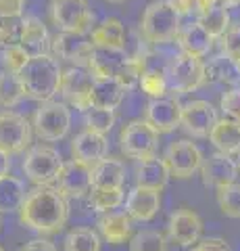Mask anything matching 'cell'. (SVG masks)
<instances>
[{"instance_id":"6da1fadb","label":"cell","mask_w":240,"mask_h":251,"mask_svg":"<svg viewBox=\"0 0 240 251\" xmlns=\"http://www.w3.org/2000/svg\"><path fill=\"white\" fill-rule=\"evenodd\" d=\"M69 220V203L57 186H36L19 207V222L40 234H57Z\"/></svg>"},{"instance_id":"7a4b0ae2","label":"cell","mask_w":240,"mask_h":251,"mask_svg":"<svg viewBox=\"0 0 240 251\" xmlns=\"http://www.w3.org/2000/svg\"><path fill=\"white\" fill-rule=\"evenodd\" d=\"M61 77H63L61 63L57 61V57H52L48 52L32 57L19 74L25 94L40 100V103H48L61 90Z\"/></svg>"},{"instance_id":"3957f363","label":"cell","mask_w":240,"mask_h":251,"mask_svg":"<svg viewBox=\"0 0 240 251\" xmlns=\"http://www.w3.org/2000/svg\"><path fill=\"white\" fill-rule=\"evenodd\" d=\"M140 29L144 40L151 44L172 42L180 34V15L172 9L167 0H157L146 6Z\"/></svg>"},{"instance_id":"277c9868","label":"cell","mask_w":240,"mask_h":251,"mask_svg":"<svg viewBox=\"0 0 240 251\" xmlns=\"http://www.w3.org/2000/svg\"><path fill=\"white\" fill-rule=\"evenodd\" d=\"M63 163L65 161L57 149L46 147V145H38V147H32L25 153L23 172H25V176L32 180L36 186H50L52 180H57Z\"/></svg>"},{"instance_id":"5b68a950","label":"cell","mask_w":240,"mask_h":251,"mask_svg":"<svg viewBox=\"0 0 240 251\" xmlns=\"http://www.w3.org/2000/svg\"><path fill=\"white\" fill-rule=\"evenodd\" d=\"M52 21L61 31L67 34H88L94 23V13L86 0H52L50 2Z\"/></svg>"},{"instance_id":"8992f818","label":"cell","mask_w":240,"mask_h":251,"mask_svg":"<svg viewBox=\"0 0 240 251\" xmlns=\"http://www.w3.org/2000/svg\"><path fill=\"white\" fill-rule=\"evenodd\" d=\"M119 147L131 159H151L159 149V134L144 120H134L121 128Z\"/></svg>"},{"instance_id":"52a82bcc","label":"cell","mask_w":240,"mask_h":251,"mask_svg":"<svg viewBox=\"0 0 240 251\" xmlns=\"http://www.w3.org/2000/svg\"><path fill=\"white\" fill-rule=\"evenodd\" d=\"M69 126H71V113L63 103H42L34 115V130L46 143H55L67 136Z\"/></svg>"},{"instance_id":"ba28073f","label":"cell","mask_w":240,"mask_h":251,"mask_svg":"<svg viewBox=\"0 0 240 251\" xmlns=\"http://www.w3.org/2000/svg\"><path fill=\"white\" fill-rule=\"evenodd\" d=\"M169 86L177 92H192L205 86V63L198 57L180 52L169 63L167 72Z\"/></svg>"},{"instance_id":"9c48e42d","label":"cell","mask_w":240,"mask_h":251,"mask_svg":"<svg viewBox=\"0 0 240 251\" xmlns=\"http://www.w3.org/2000/svg\"><path fill=\"white\" fill-rule=\"evenodd\" d=\"M163 159L167 161L172 176L180 178V180L190 178L203 166V153H200V149L188 138L174 140V143L167 147Z\"/></svg>"},{"instance_id":"30bf717a","label":"cell","mask_w":240,"mask_h":251,"mask_svg":"<svg viewBox=\"0 0 240 251\" xmlns=\"http://www.w3.org/2000/svg\"><path fill=\"white\" fill-rule=\"evenodd\" d=\"M92 84H94V75L88 67H69L67 72H63L61 77V94L65 97L69 105H73L75 109L86 113L90 105V92Z\"/></svg>"},{"instance_id":"8fae6325","label":"cell","mask_w":240,"mask_h":251,"mask_svg":"<svg viewBox=\"0 0 240 251\" xmlns=\"http://www.w3.org/2000/svg\"><path fill=\"white\" fill-rule=\"evenodd\" d=\"M29 143H32V124L19 113H0V149L15 155L25 151Z\"/></svg>"},{"instance_id":"7c38bea8","label":"cell","mask_w":240,"mask_h":251,"mask_svg":"<svg viewBox=\"0 0 240 251\" xmlns=\"http://www.w3.org/2000/svg\"><path fill=\"white\" fill-rule=\"evenodd\" d=\"M203 230L205 224L200 216L188 207H180L169 216V224H167L169 239L180 247H195L203 239Z\"/></svg>"},{"instance_id":"4fadbf2b","label":"cell","mask_w":240,"mask_h":251,"mask_svg":"<svg viewBox=\"0 0 240 251\" xmlns=\"http://www.w3.org/2000/svg\"><path fill=\"white\" fill-rule=\"evenodd\" d=\"M57 188L65 199L86 197L92 191V168L84 166L80 161H65L57 176Z\"/></svg>"},{"instance_id":"5bb4252c","label":"cell","mask_w":240,"mask_h":251,"mask_svg":"<svg viewBox=\"0 0 240 251\" xmlns=\"http://www.w3.org/2000/svg\"><path fill=\"white\" fill-rule=\"evenodd\" d=\"M144 122L157 132L169 134L182 124V105L174 99H151L144 111Z\"/></svg>"},{"instance_id":"9a60e30c","label":"cell","mask_w":240,"mask_h":251,"mask_svg":"<svg viewBox=\"0 0 240 251\" xmlns=\"http://www.w3.org/2000/svg\"><path fill=\"white\" fill-rule=\"evenodd\" d=\"M218 122V111L209 100H190V103L182 105V126L192 136H209Z\"/></svg>"},{"instance_id":"2e32d148","label":"cell","mask_w":240,"mask_h":251,"mask_svg":"<svg viewBox=\"0 0 240 251\" xmlns=\"http://www.w3.org/2000/svg\"><path fill=\"white\" fill-rule=\"evenodd\" d=\"M238 163L232 159L226 153H213L209 155L207 159H203V166H200V178H203L205 186L211 188H221L226 184L236 182L238 178Z\"/></svg>"},{"instance_id":"e0dca14e","label":"cell","mask_w":240,"mask_h":251,"mask_svg":"<svg viewBox=\"0 0 240 251\" xmlns=\"http://www.w3.org/2000/svg\"><path fill=\"white\" fill-rule=\"evenodd\" d=\"M52 54L63 61L73 63L75 67H88V61L92 57V46L90 40H86L80 34H67V31H61V34L52 40L50 44Z\"/></svg>"},{"instance_id":"ac0fdd59","label":"cell","mask_w":240,"mask_h":251,"mask_svg":"<svg viewBox=\"0 0 240 251\" xmlns=\"http://www.w3.org/2000/svg\"><path fill=\"white\" fill-rule=\"evenodd\" d=\"M109 151V140L103 134L84 130L82 134H77L71 143V155L73 161H80L88 168H94L98 161H103Z\"/></svg>"},{"instance_id":"d6986e66","label":"cell","mask_w":240,"mask_h":251,"mask_svg":"<svg viewBox=\"0 0 240 251\" xmlns=\"http://www.w3.org/2000/svg\"><path fill=\"white\" fill-rule=\"evenodd\" d=\"M161 209V193L153 188L134 186L126 199V214L136 222H151Z\"/></svg>"},{"instance_id":"ffe728a7","label":"cell","mask_w":240,"mask_h":251,"mask_svg":"<svg viewBox=\"0 0 240 251\" xmlns=\"http://www.w3.org/2000/svg\"><path fill=\"white\" fill-rule=\"evenodd\" d=\"M98 232L109 245H123V243H130L131 237H134L131 218L126 214V211H109V214L100 216Z\"/></svg>"},{"instance_id":"44dd1931","label":"cell","mask_w":240,"mask_h":251,"mask_svg":"<svg viewBox=\"0 0 240 251\" xmlns=\"http://www.w3.org/2000/svg\"><path fill=\"white\" fill-rule=\"evenodd\" d=\"M90 42L96 49H111V50H126V25L117 17L103 19L92 29Z\"/></svg>"},{"instance_id":"7402d4cb","label":"cell","mask_w":240,"mask_h":251,"mask_svg":"<svg viewBox=\"0 0 240 251\" xmlns=\"http://www.w3.org/2000/svg\"><path fill=\"white\" fill-rule=\"evenodd\" d=\"M172 172L165 159L161 157H151L144 159L136 166V186H144V188H153V191H163Z\"/></svg>"},{"instance_id":"603a6c76","label":"cell","mask_w":240,"mask_h":251,"mask_svg":"<svg viewBox=\"0 0 240 251\" xmlns=\"http://www.w3.org/2000/svg\"><path fill=\"white\" fill-rule=\"evenodd\" d=\"M19 44L29 52V57L36 54H46V49L52 44L48 38V29L38 17H25L21 19V36Z\"/></svg>"},{"instance_id":"cb8c5ba5","label":"cell","mask_w":240,"mask_h":251,"mask_svg":"<svg viewBox=\"0 0 240 251\" xmlns=\"http://www.w3.org/2000/svg\"><path fill=\"white\" fill-rule=\"evenodd\" d=\"M128 61L126 50H111V49H96L92 50L88 61V69L94 77H117L123 63Z\"/></svg>"},{"instance_id":"d4e9b609","label":"cell","mask_w":240,"mask_h":251,"mask_svg":"<svg viewBox=\"0 0 240 251\" xmlns=\"http://www.w3.org/2000/svg\"><path fill=\"white\" fill-rule=\"evenodd\" d=\"M209 140L219 153H226L230 157L240 155V122L223 117L215 124V128L209 134Z\"/></svg>"},{"instance_id":"484cf974","label":"cell","mask_w":240,"mask_h":251,"mask_svg":"<svg viewBox=\"0 0 240 251\" xmlns=\"http://www.w3.org/2000/svg\"><path fill=\"white\" fill-rule=\"evenodd\" d=\"M126 92L128 90L115 77H94L92 92H90V105L103 107V109H115L123 100Z\"/></svg>"},{"instance_id":"4316f807","label":"cell","mask_w":240,"mask_h":251,"mask_svg":"<svg viewBox=\"0 0 240 251\" xmlns=\"http://www.w3.org/2000/svg\"><path fill=\"white\" fill-rule=\"evenodd\" d=\"M177 40H180V46L186 54H192V57H198V59L209 54L213 46V38L207 34L205 27L198 21L188 23L186 27H182L180 34H177Z\"/></svg>"},{"instance_id":"83f0119b","label":"cell","mask_w":240,"mask_h":251,"mask_svg":"<svg viewBox=\"0 0 240 251\" xmlns=\"http://www.w3.org/2000/svg\"><path fill=\"white\" fill-rule=\"evenodd\" d=\"M126 180V168L119 159L105 157L92 168V188H121Z\"/></svg>"},{"instance_id":"f1b7e54d","label":"cell","mask_w":240,"mask_h":251,"mask_svg":"<svg viewBox=\"0 0 240 251\" xmlns=\"http://www.w3.org/2000/svg\"><path fill=\"white\" fill-rule=\"evenodd\" d=\"M25 184L17 176H4L0 178V214H11L19 211V207L25 201Z\"/></svg>"},{"instance_id":"f546056e","label":"cell","mask_w":240,"mask_h":251,"mask_svg":"<svg viewBox=\"0 0 240 251\" xmlns=\"http://www.w3.org/2000/svg\"><path fill=\"white\" fill-rule=\"evenodd\" d=\"M238 80H240V74L236 72L234 63H232L226 54H219V57L205 63V84L221 82V84L234 86Z\"/></svg>"},{"instance_id":"4dcf8cb0","label":"cell","mask_w":240,"mask_h":251,"mask_svg":"<svg viewBox=\"0 0 240 251\" xmlns=\"http://www.w3.org/2000/svg\"><path fill=\"white\" fill-rule=\"evenodd\" d=\"M123 199H126L123 188H92L88 193L90 207L98 211V214H109V211L117 209L123 203Z\"/></svg>"},{"instance_id":"1f68e13d","label":"cell","mask_w":240,"mask_h":251,"mask_svg":"<svg viewBox=\"0 0 240 251\" xmlns=\"http://www.w3.org/2000/svg\"><path fill=\"white\" fill-rule=\"evenodd\" d=\"M65 251H100V234L92 228H73L65 237Z\"/></svg>"},{"instance_id":"d6a6232c","label":"cell","mask_w":240,"mask_h":251,"mask_svg":"<svg viewBox=\"0 0 240 251\" xmlns=\"http://www.w3.org/2000/svg\"><path fill=\"white\" fill-rule=\"evenodd\" d=\"M198 23L205 27V31L209 36L213 38H221L226 31L230 29V15H228V9L226 6H215V9H211L209 13L200 15L198 17Z\"/></svg>"},{"instance_id":"836d02e7","label":"cell","mask_w":240,"mask_h":251,"mask_svg":"<svg viewBox=\"0 0 240 251\" xmlns=\"http://www.w3.org/2000/svg\"><path fill=\"white\" fill-rule=\"evenodd\" d=\"M23 97H27V94L23 90V84L17 74H9V72L0 74V105L15 107Z\"/></svg>"},{"instance_id":"e575fe53","label":"cell","mask_w":240,"mask_h":251,"mask_svg":"<svg viewBox=\"0 0 240 251\" xmlns=\"http://www.w3.org/2000/svg\"><path fill=\"white\" fill-rule=\"evenodd\" d=\"M84 122H86V130L107 136L115 126V111L113 109H103V107H90L84 113Z\"/></svg>"},{"instance_id":"d590c367","label":"cell","mask_w":240,"mask_h":251,"mask_svg":"<svg viewBox=\"0 0 240 251\" xmlns=\"http://www.w3.org/2000/svg\"><path fill=\"white\" fill-rule=\"evenodd\" d=\"M138 86H140L142 92L149 94L151 99H163L169 88L167 72H161V69H144Z\"/></svg>"},{"instance_id":"8d00e7d4","label":"cell","mask_w":240,"mask_h":251,"mask_svg":"<svg viewBox=\"0 0 240 251\" xmlns=\"http://www.w3.org/2000/svg\"><path fill=\"white\" fill-rule=\"evenodd\" d=\"M218 205L223 216L240 220V182L218 188Z\"/></svg>"},{"instance_id":"74e56055","label":"cell","mask_w":240,"mask_h":251,"mask_svg":"<svg viewBox=\"0 0 240 251\" xmlns=\"http://www.w3.org/2000/svg\"><path fill=\"white\" fill-rule=\"evenodd\" d=\"M130 251H167V239L159 230H140L131 237Z\"/></svg>"},{"instance_id":"f35d334b","label":"cell","mask_w":240,"mask_h":251,"mask_svg":"<svg viewBox=\"0 0 240 251\" xmlns=\"http://www.w3.org/2000/svg\"><path fill=\"white\" fill-rule=\"evenodd\" d=\"M32 59L29 52L23 49L21 44H9V46H2V52H0V63H2L4 72L9 74H21L23 67L27 65V61Z\"/></svg>"},{"instance_id":"ab89813d","label":"cell","mask_w":240,"mask_h":251,"mask_svg":"<svg viewBox=\"0 0 240 251\" xmlns=\"http://www.w3.org/2000/svg\"><path fill=\"white\" fill-rule=\"evenodd\" d=\"M144 74V65H142V57H128V61L123 63V67L119 69L117 80L126 90H131L134 86L140 84V77Z\"/></svg>"},{"instance_id":"60d3db41","label":"cell","mask_w":240,"mask_h":251,"mask_svg":"<svg viewBox=\"0 0 240 251\" xmlns=\"http://www.w3.org/2000/svg\"><path fill=\"white\" fill-rule=\"evenodd\" d=\"M19 36H21V19L15 17L0 19V46L19 44Z\"/></svg>"},{"instance_id":"b9f144b4","label":"cell","mask_w":240,"mask_h":251,"mask_svg":"<svg viewBox=\"0 0 240 251\" xmlns=\"http://www.w3.org/2000/svg\"><path fill=\"white\" fill-rule=\"evenodd\" d=\"M221 54H226L230 61L240 59V25H232L221 36Z\"/></svg>"},{"instance_id":"7bdbcfd3","label":"cell","mask_w":240,"mask_h":251,"mask_svg":"<svg viewBox=\"0 0 240 251\" xmlns=\"http://www.w3.org/2000/svg\"><path fill=\"white\" fill-rule=\"evenodd\" d=\"M219 109L228 120L240 122V88H230L228 92H223L219 100Z\"/></svg>"},{"instance_id":"ee69618b","label":"cell","mask_w":240,"mask_h":251,"mask_svg":"<svg viewBox=\"0 0 240 251\" xmlns=\"http://www.w3.org/2000/svg\"><path fill=\"white\" fill-rule=\"evenodd\" d=\"M188 251H232V247L228 245V241H223L219 237H209V239H200Z\"/></svg>"},{"instance_id":"f6af8a7d","label":"cell","mask_w":240,"mask_h":251,"mask_svg":"<svg viewBox=\"0 0 240 251\" xmlns=\"http://www.w3.org/2000/svg\"><path fill=\"white\" fill-rule=\"evenodd\" d=\"M25 6V0H0V17H15L19 19Z\"/></svg>"},{"instance_id":"bcb514c9","label":"cell","mask_w":240,"mask_h":251,"mask_svg":"<svg viewBox=\"0 0 240 251\" xmlns=\"http://www.w3.org/2000/svg\"><path fill=\"white\" fill-rule=\"evenodd\" d=\"M172 4V9L180 15H190V13H196V0H167Z\"/></svg>"},{"instance_id":"7dc6e473","label":"cell","mask_w":240,"mask_h":251,"mask_svg":"<svg viewBox=\"0 0 240 251\" xmlns=\"http://www.w3.org/2000/svg\"><path fill=\"white\" fill-rule=\"evenodd\" d=\"M17 251H57V247L52 245L50 241L36 239V241H29V243H25V245H21Z\"/></svg>"},{"instance_id":"c3c4849f","label":"cell","mask_w":240,"mask_h":251,"mask_svg":"<svg viewBox=\"0 0 240 251\" xmlns=\"http://www.w3.org/2000/svg\"><path fill=\"white\" fill-rule=\"evenodd\" d=\"M219 4H221V0H196L198 17H200V15H205V13H209L211 9H215V6H219Z\"/></svg>"},{"instance_id":"681fc988","label":"cell","mask_w":240,"mask_h":251,"mask_svg":"<svg viewBox=\"0 0 240 251\" xmlns=\"http://www.w3.org/2000/svg\"><path fill=\"white\" fill-rule=\"evenodd\" d=\"M9 172H11V155L0 149V178L9 176Z\"/></svg>"},{"instance_id":"f907efd6","label":"cell","mask_w":240,"mask_h":251,"mask_svg":"<svg viewBox=\"0 0 240 251\" xmlns=\"http://www.w3.org/2000/svg\"><path fill=\"white\" fill-rule=\"evenodd\" d=\"M221 6H226V9H234V6H240V0H221Z\"/></svg>"},{"instance_id":"816d5d0a","label":"cell","mask_w":240,"mask_h":251,"mask_svg":"<svg viewBox=\"0 0 240 251\" xmlns=\"http://www.w3.org/2000/svg\"><path fill=\"white\" fill-rule=\"evenodd\" d=\"M232 63H234V67H236V72L240 74V59H236V61H232Z\"/></svg>"},{"instance_id":"f5cc1de1","label":"cell","mask_w":240,"mask_h":251,"mask_svg":"<svg viewBox=\"0 0 240 251\" xmlns=\"http://www.w3.org/2000/svg\"><path fill=\"white\" fill-rule=\"evenodd\" d=\"M107 2H123V0H107Z\"/></svg>"},{"instance_id":"db71d44e","label":"cell","mask_w":240,"mask_h":251,"mask_svg":"<svg viewBox=\"0 0 240 251\" xmlns=\"http://www.w3.org/2000/svg\"><path fill=\"white\" fill-rule=\"evenodd\" d=\"M238 170H240V155H238Z\"/></svg>"},{"instance_id":"11a10c76","label":"cell","mask_w":240,"mask_h":251,"mask_svg":"<svg viewBox=\"0 0 240 251\" xmlns=\"http://www.w3.org/2000/svg\"><path fill=\"white\" fill-rule=\"evenodd\" d=\"M0 251H4V249H2V247H0Z\"/></svg>"},{"instance_id":"9f6ffc18","label":"cell","mask_w":240,"mask_h":251,"mask_svg":"<svg viewBox=\"0 0 240 251\" xmlns=\"http://www.w3.org/2000/svg\"><path fill=\"white\" fill-rule=\"evenodd\" d=\"M0 19H2V17H0Z\"/></svg>"}]
</instances>
